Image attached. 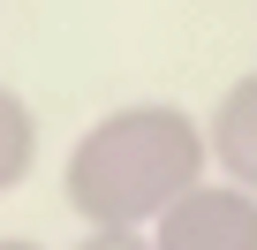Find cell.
Instances as JSON below:
<instances>
[{
  "instance_id": "6da1fadb",
  "label": "cell",
  "mask_w": 257,
  "mask_h": 250,
  "mask_svg": "<svg viewBox=\"0 0 257 250\" xmlns=\"http://www.w3.org/2000/svg\"><path fill=\"white\" fill-rule=\"evenodd\" d=\"M204 175H212V129L167 99H144L98 114L68 144L61 197L83 227H159V212L182 205Z\"/></svg>"
},
{
  "instance_id": "7a4b0ae2",
  "label": "cell",
  "mask_w": 257,
  "mask_h": 250,
  "mask_svg": "<svg viewBox=\"0 0 257 250\" xmlns=\"http://www.w3.org/2000/svg\"><path fill=\"white\" fill-rule=\"evenodd\" d=\"M152 242L159 250H257V190H242V182H197L182 205H167L159 212V227H152Z\"/></svg>"
},
{
  "instance_id": "3957f363",
  "label": "cell",
  "mask_w": 257,
  "mask_h": 250,
  "mask_svg": "<svg viewBox=\"0 0 257 250\" xmlns=\"http://www.w3.org/2000/svg\"><path fill=\"white\" fill-rule=\"evenodd\" d=\"M204 129H212V167H219L227 182L257 190V68L219 91V106H212Z\"/></svg>"
},
{
  "instance_id": "277c9868",
  "label": "cell",
  "mask_w": 257,
  "mask_h": 250,
  "mask_svg": "<svg viewBox=\"0 0 257 250\" xmlns=\"http://www.w3.org/2000/svg\"><path fill=\"white\" fill-rule=\"evenodd\" d=\"M31 167H38V114L23 106V91L0 84V197L23 190Z\"/></svg>"
},
{
  "instance_id": "5b68a950",
  "label": "cell",
  "mask_w": 257,
  "mask_h": 250,
  "mask_svg": "<svg viewBox=\"0 0 257 250\" xmlns=\"http://www.w3.org/2000/svg\"><path fill=\"white\" fill-rule=\"evenodd\" d=\"M76 250H159V242H152V227H83Z\"/></svg>"
},
{
  "instance_id": "8992f818",
  "label": "cell",
  "mask_w": 257,
  "mask_h": 250,
  "mask_svg": "<svg viewBox=\"0 0 257 250\" xmlns=\"http://www.w3.org/2000/svg\"><path fill=\"white\" fill-rule=\"evenodd\" d=\"M0 250H46V242H31V235H0Z\"/></svg>"
}]
</instances>
